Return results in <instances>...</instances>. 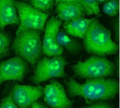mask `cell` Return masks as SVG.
I'll return each mask as SVG.
<instances>
[{"label": "cell", "mask_w": 120, "mask_h": 108, "mask_svg": "<svg viewBox=\"0 0 120 108\" xmlns=\"http://www.w3.org/2000/svg\"><path fill=\"white\" fill-rule=\"evenodd\" d=\"M94 18H80L71 21L64 22L62 24L63 30L72 37L77 39H83L89 28L90 24Z\"/></svg>", "instance_id": "4fadbf2b"}, {"label": "cell", "mask_w": 120, "mask_h": 108, "mask_svg": "<svg viewBox=\"0 0 120 108\" xmlns=\"http://www.w3.org/2000/svg\"><path fill=\"white\" fill-rule=\"evenodd\" d=\"M108 1H109V0H96V2L98 3V4H101L105 3Z\"/></svg>", "instance_id": "603a6c76"}, {"label": "cell", "mask_w": 120, "mask_h": 108, "mask_svg": "<svg viewBox=\"0 0 120 108\" xmlns=\"http://www.w3.org/2000/svg\"><path fill=\"white\" fill-rule=\"evenodd\" d=\"M19 28L44 31L49 14L32 7L27 1H15Z\"/></svg>", "instance_id": "8992f818"}, {"label": "cell", "mask_w": 120, "mask_h": 108, "mask_svg": "<svg viewBox=\"0 0 120 108\" xmlns=\"http://www.w3.org/2000/svg\"><path fill=\"white\" fill-rule=\"evenodd\" d=\"M118 8H119L118 0H109L105 3H104L103 6V11L106 15L110 17H115L117 14Z\"/></svg>", "instance_id": "e0dca14e"}, {"label": "cell", "mask_w": 120, "mask_h": 108, "mask_svg": "<svg viewBox=\"0 0 120 108\" xmlns=\"http://www.w3.org/2000/svg\"><path fill=\"white\" fill-rule=\"evenodd\" d=\"M84 50L87 54L106 57L117 53L118 46L112 40L111 32L95 18L82 39Z\"/></svg>", "instance_id": "7a4b0ae2"}, {"label": "cell", "mask_w": 120, "mask_h": 108, "mask_svg": "<svg viewBox=\"0 0 120 108\" xmlns=\"http://www.w3.org/2000/svg\"><path fill=\"white\" fill-rule=\"evenodd\" d=\"M11 98L18 108H30L43 97V87L39 85H21L15 83L11 90Z\"/></svg>", "instance_id": "30bf717a"}, {"label": "cell", "mask_w": 120, "mask_h": 108, "mask_svg": "<svg viewBox=\"0 0 120 108\" xmlns=\"http://www.w3.org/2000/svg\"><path fill=\"white\" fill-rule=\"evenodd\" d=\"M58 2H65V3H68V4H75L77 6H78L79 7H80L86 13V15H87V10L86 6H84V4H83L82 0H55V4H57Z\"/></svg>", "instance_id": "44dd1931"}, {"label": "cell", "mask_w": 120, "mask_h": 108, "mask_svg": "<svg viewBox=\"0 0 120 108\" xmlns=\"http://www.w3.org/2000/svg\"><path fill=\"white\" fill-rule=\"evenodd\" d=\"M28 3L34 8L49 15L55 5V0H29Z\"/></svg>", "instance_id": "2e32d148"}, {"label": "cell", "mask_w": 120, "mask_h": 108, "mask_svg": "<svg viewBox=\"0 0 120 108\" xmlns=\"http://www.w3.org/2000/svg\"><path fill=\"white\" fill-rule=\"evenodd\" d=\"M43 100L50 108H73L75 103L68 97L63 85L55 79L43 88Z\"/></svg>", "instance_id": "ba28073f"}, {"label": "cell", "mask_w": 120, "mask_h": 108, "mask_svg": "<svg viewBox=\"0 0 120 108\" xmlns=\"http://www.w3.org/2000/svg\"><path fill=\"white\" fill-rule=\"evenodd\" d=\"M66 91L70 98H84L87 103L111 100L117 98L119 93V82L115 79H86L79 83L72 77L65 80Z\"/></svg>", "instance_id": "6da1fadb"}, {"label": "cell", "mask_w": 120, "mask_h": 108, "mask_svg": "<svg viewBox=\"0 0 120 108\" xmlns=\"http://www.w3.org/2000/svg\"><path fill=\"white\" fill-rule=\"evenodd\" d=\"M58 43L71 55H78L84 50L82 42L77 38L67 34L63 29L59 30L57 36Z\"/></svg>", "instance_id": "5bb4252c"}, {"label": "cell", "mask_w": 120, "mask_h": 108, "mask_svg": "<svg viewBox=\"0 0 120 108\" xmlns=\"http://www.w3.org/2000/svg\"><path fill=\"white\" fill-rule=\"evenodd\" d=\"M30 108H49V107H47L44 103H43L41 102L37 101L32 105Z\"/></svg>", "instance_id": "7402d4cb"}, {"label": "cell", "mask_w": 120, "mask_h": 108, "mask_svg": "<svg viewBox=\"0 0 120 108\" xmlns=\"http://www.w3.org/2000/svg\"><path fill=\"white\" fill-rule=\"evenodd\" d=\"M57 18L63 22H68L77 18H84L85 12L78 6L65 2L55 4Z\"/></svg>", "instance_id": "7c38bea8"}, {"label": "cell", "mask_w": 120, "mask_h": 108, "mask_svg": "<svg viewBox=\"0 0 120 108\" xmlns=\"http://www.w3.org/2000/svg\"><path fill=\"white\" fill-rule=\"evenodd\" d=\"M0 108H18L11 98V92L1 100L0 103Z\"/></svg>", "instance_id": "ffe728a7"}, {"label": "cell", "mask_w": 120, "mask_h": 108, "mask_svg": "<svg viewBox=\"0 0 120 108\" xmlns=\"http://www.w3.org/2000/svg\"><path fill=\"white\" fill-rule=\"evenodd\" d=\"M20 1H29V0H19Z\"/></svg>", "instance_id": "cb8c5ba5"}, {"label": "cell", "mask_w": 120, "mask_h": 108, "mask_svg": "<svg viewBox=\"0 0 120 108\" xmlns=\"http://www.w3.org/2000/svg\"><path fill=\"white\" fill-rule=\"evenodd\" d=\"M75 77L79 79H108L115 75V64L106 57L91 55L72 66Z\"/></svg>", "instance_id": "277c9868"}, {"label": "cell", "mask_w": 120, "mask_h": 108, "mask_svg": "<svg viewBox=\"0 0 120 108\" xmlns=\"http://www.w3.org/2000/svg\"><path fill=\"white\" fill-rule=\"evenodd\" d=\"M11 37L5 30H0V62L8 57L11 54Z\"/></svg>", "instance_id": "9a60e30c"}, {"label": "cell", "mask_w": 120, "mask_h": 108, "mask_svg": "<svg viewBox=\"0 0 120 108\" xmlns=\"http://www.w3.org/2000/svg\"><path fill=\"white\" fill-rule=\"evenodd\" d=\"M83 4L86 8L87 15H96L99 16L101 14V10L99 5L96 2V0H82Z\"/></svg>", "instance_id": "ac0fdd59"}, {"label": "cell", "mask_w": 120, "mask_h": 108, "mask_svg": "<svg viewBox=\"0 0 120 108\" xmlns=\"http://www.w3.org/2000/svg\"><path fill=\"white\" fill-rule=\"evenodd\" d=\"M67 64L68 61L63 54L52 57L43 56L33 66L30 81L32 83L39 85L53 79L66 78L68 75L65 69Z\"/></svg>", "instance_id": "5b68a950"}, {"label": "cell", "mask_w": 120, "mask_h": 108, "mask_svg": "<svg viewBox=\"0 0 120 108\" xmlns=\"http://www.w3.org/2000/svg\"><path fill=\"white\" fill-rule=\"evenodd\" d=\"M16 0H0V30L4 31L7 25H19Z\"/></svg>", "instance_id": "8fae6325"}, {"label": "cell", "mask_w": 120, "mask_h": 108, "mask_svg": "<svg viewBox=\"0 0 120 108\" xmlns=\"http://www.w3.org/2000/svg\"><path fill=\"white\" fill-rule=\"evenodd\" d=\"M10 49L33 66L43 56L41 32L18 27Z\"/></svg>", "instance_id": "3957f363"}, {"label": "cell", "mask_w": 120, "mask_h": 108, "mask_svg": "<svg viewBox=\"0 0 120 108\" xmlns=\"http://www.w3.org/2000/svg\"><path fill=\"white\" fill-rule=\"evenodd\" d=\"M63 21L56 16H51L47 19L44 27V36L42 41L43 55L52 57L63 54L64 50L58 43V33L63 24Z\"/></svg>", "instance_id": "52a82bcc"}, {"label": "cell", "mask_w": 120, "mask_h": 108, "mask_svg": "<svg viewBox=\"0 0 120 108\" xmlns=\"http://www.w3.org/2000/svg\"><path fill=\"white\" fill-rule=\"evenodd\" d=\"M84 108H115V107L111 102L103 100L91 103Z\"/></svg>", "instance_id": "d6986e66"}, {"label": "cell", "mask_w": 120, "mask_h": 108, "mask_svg": "<svg viewBox=\"0 0 120 108\" xmlns=\"http://www.w3.org/2000/svg\"><path fill=\"white\" fill-rule=\"evenodd\" d=\"M30 71V64L18 56L0 62V87L7 81L24 80Z\"/></svg>", "instance_id": "9c48e42d"}]
</instances>
